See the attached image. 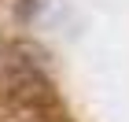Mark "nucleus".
I'll return each mask as SVG.
<instances>
[{"mask_svg": "<svg viewBox=\"0 0 129 122\" xmlns=\"http://www.w3.org/2000/svg\"><path fill=\"white\" fill-rule=\"evenodd\" d=\"M0 92H4V100H11L15 107H30V111H41V107H48V104L55 100L48 78H44L33 63H22V59H15L8 70L0 74Z\"/></svg>", "mask_w": 129, "mask_h": 122, "instance_id": "f257e3e1", "label": "nucleus"}]
</instances>
